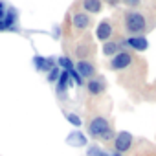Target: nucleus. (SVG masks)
<instances>
[{"label":"nucleus","mask_w":156,"mask_h":156,"mask_svg":"<svg viewBox=\"0 0 156 156\" xmlns=\"http://www.w3.org/2000/svg\"><path fill=\"white\" fill-rule=\"evenodd\" d=\"M4 30H6V26H4V22H2V20H0V31H4Z\"/></svg>","instance_id":"21"},{"label":"nucleus","mask_w":156,"mask_h":156,"mask_svg":"<svg viewBox=\"0 0 156 156\" xmlns=\"http://www.w3.org/2000/svg\"><path fill=\"white\" fill-rule=\"evenodd\" d=\"M68 75L72 77V81H73L75 85H79V87L83 85V79H81V75H79V73H77L75 70H68Z\"/></svg>","instance_id":"17"},{"label":"nucleus","mask_w":156,"mask_h":156,"mask_svg":"<svg viewBox=\"0 0 156 156\" xmlns=\"http://www.w3.org/2000/svg\"><path fill=\"white\" fill-rule=\"evenodd\" d=\"M57 81H59V83H57V92L62 94V92L68 88V85H70V75H68V72H61V75H59Z\"/></svg>","instance_id":"15"},{"label":"nucleus","mask_w":156,"mask_h":156,"mask_svg":"<svg viewBox=\"0 0 156 156\" xmlns=\"http://www.w3.org/2000/svg\"><path fill=\"white\" fill-rule=\"evenodd\" d=\"M53 62H55L53 59H44V57H39V55L33 57V64H35V68L41 70V72H46V70L50 72V70L53 68Z\"/></svg>","instance_id":"10"},{"label":"nucleus","mask_w":156,"mask_h":156,"mask_svg":"<svg viewBox=\"0 0 156 156\" xmlns=\"http://www.w3.org/2000/svg\"><path fill=\"white\" fill-rule=\"evenodd\" d=\"M59 75H61V72H59V68H55V66H53V68L50 70V73H48V81H50V83H53V81H57V79H59Z\"/></svg>","instance_id":"18"},{"label":"nucleus","mask_w":156,"mask_h":156,"mask_svg":"<svg viewBox=\"0 0 156 156\" xmlns=\"http://www.w3.org/2000/svg\"><path fill=\"white\" fill-rule=\"evenodd\" d=\"M2 22H4L6 30L13 28V26L17 24V11H15V9H8L6 15H4V19H2Z\"/></svg>","instance_id":"14"},{"label":"nucleus","mask_w":156,"mask_h":156,"mask_svg":"<svg viewBox=\"0 0 156 156\" xmlns=\"http://www.w3.org/2000/svg\"><path fill=\"white\" fill-rule=\"evenodd\" d=\"M81 6H83V9H87L88 13H99V11L103 9V4L99 2V0H85Z\"/></svg>","instance_id":"13"},{"label":"nucleus","mask_w":156,"mask_h":156,"mask_svg":"<svg viewBox=\"0 0 156 156\" xmlns=\"http://www.w3.org/2000/svg\"><path fill=\"white\" fill-rule=\"evenodd\" d=\"M87 88H88V92L92 96H101L105 92V88H107V83H105L103 77H92V79L87 83Z\"/></svg>","instance_id":"7"},{"label":"nucleus","mask_w":156,"mask_h":156,"mask_svg":"<svg viewBox=\"0 0 156 156\" xmlns=\"http://www.w3.org/2000/svg\"><path fill=\"white\" fill-rule=\"evenodd\" d=\"M112 33H114V26H112L110 20L99 22V26H98V30H96V35H98V39H99L101 42H108L110 37H112Z\"/></svg>","instance_id":"6"},{"label":"nucleus","mask_w":156,"mask_h":156,"mask_svg":"<svg viewBox=\"0 0 156 156\" xmlns=\"http://www.w3.org/2000/svg\"><path fill=\"white\" fill-rule=\"evenodd\" d=\"M136 61H138V57H136L134 53L121 50L119 53H116V55L110 59V64H108V66H110V70H114V72H125V70H129Z\"/></svg>","instance_id":"3"},{"label":"nucleus","mask_w":156,"mask_h":156,"mask_svg":"<svg viewBox=\"0 0 156 156\" xmlns=\"http://www.w3.org/2000/svg\"><path fill=\"white\" fill-rule=\"evenodd\" d=\"M121 44H129L132 50H138V51H145L149 48V42L145 37H127Z\"/></svg>","instance_id":"8"},{"label":"nucleus","mask_w":156,"mask_h":156,"mask_svg":"<svg viewBox=\"0 0 156 156\" xmlns=\"http://www.w3.org/2000/svg\"><path fill=\"white\" fill-rule=\"evenodd\" d=\"M57 62H59V66H61V68H66V72H68V70H73V62H72L68 57H59V61H57Z\"/></svg>","instance_id":"16"},{"label":"nucleus","mask_w":156,"mask_h":156,"mask_svg":"<svg viewBox=\"0 0 156 156\" xmlns=\"http://www.w3.org/2000/svg\"><path fill=\"white\" fill-rule=\"evenodd\" d=\"M132 143H134V138H132V134H129V132H119V134L114 138V149H116L118 154L130 151V149H132Z\"/></svg>","instance_id":"4"},{"label":"nucleus","mask_w":156,"mask_h":156,"mask_svg":"<svg viewBox=\"0 0 156 156\" xmlns=\"http://www.w3.org/2000/svg\"><path fill=\"white\" fill-rule=\"evenodd\" d=\"M154 92H156V87H154Z\"/></svg>","instance_id":"23"},{"label":"nucleus","mask_w":156,"mask_h":156,"mask_svg":"<svg viewBox=\"0 0 156 156\" xmlns=\"http://www.w3.org/2000/svg\"><path fill=\"white\" fill-rule=\"evenodd\" d=\"M73 70L81 75V79H83V77H88V79H92V77L96 75V66H94V62L85 61V59H81L79 62H77V66H75Z\"/></svg>","instance_id":"5"},{"label":"nucleus","mask_w":156,"mask_h":156,"mask_svg":"<svg viewBox=\"0 0 156 156\" xmlns=\"http://www.w3.org/2000/svg\"><path fill=\"white\" fill-rule=\"evenodd\" d=\"M88 134L94 140H103V141H110L114 138L112 125L105 116H94L88 121Z\"/></svg>","instance_id":"2"},{"label":"nucleus","mask_w":156,"mask_h":156,"mask_svg":"<svg viewBox=\"0 0 156 156\" xmlns=\"http://www.w3.org/2000/svg\"><path fill=\"white\" fill-rule=\"evenodd\" d=\"M66 119L73 125V127H81V118L75 116V114H66Z\"/></svg>","instance_id":"19"},{"label":"nucleus","mask_w":156,"mask_h":156,"mask_svg":"<svg viewBox=\"0 0 156 156\" xmlns=\"http://www.w3.org/2000/svg\"><path fill=\"white\" fill-rule=\"evenodd\" d=\"M66 141H68L70 145H75V147H83V145H87V138H85L81 132H72V134H68Z\"/></svg>","instance_id":"12"},{"label":"nucleus","mask_w":156,"mask_h":156,"mask_svg":"<svg viewBox=\"0 0 156 156\" xmlns=\"http://www.w3.org/2000/svg\"><path fill=\"white\" fill-rule=\"evenodd\" d=\"M119 42L118 41H108V42H103V53L105 55H110V57H114L116 53H119L121 50H119Z\"/></svg>","instance_id":"11"},{"label":"nucleus","mask_w":156,"mask_h":156,"mask_svg":"<svg viewBox=\"0 0 156 156\" xmlns=\"http://www.w3.org/2000/svg\"><path fill=\"white\" fill-rule=\"evenodd\" d=\"M114 156H121V154H118V152H116V154H114Z\"/></svg>","instance_id":"22"},{"label":"nucleus","mask_w":156,"mask_h":156,"mask_svg":"<svg viewBox=\"0 0 156 156\" xmlns=\"http://www.w3.org/2000/svg\"><path fill=\"white\" fill-rule=\"evenodd\" d=\"M4 15H6V6H4L2 2H0V20L4 19Z\"/></svg>","instance_id":"20"},{"label":"nucleus","mask_w":156,"mask_h":156,"mask_svg":"<svg viewBox=\"0 0 156 156\" xmlns=\"http://www.w3.org/2000/svg\"><path fill=\"white\" fill-rule=\"evenodd\" d=\"M72 24H73L75 30H88L92 20H90V17L87 13H75L73 19H72Z\"/></svg>","instance_id":"9"},{"label":"nucleus","mask_w":156,"mask_h":156,"mask_svg":"<svg viewBox=\"0 0 156 156\" xmlns=\"http://www.w3.org/2000/svg\"><path fill=\"white\" fill-rule=\"evenodd\" d=\"M156 28V4L134 8V9H125L121 15V31L127 33L129 37H143L151 30Z\"/></svg>","instance_id":"1"}]
</instances>
